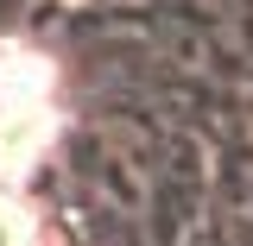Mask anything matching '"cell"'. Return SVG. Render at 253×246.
<instances>
[{
	"label": "cell",
	"instance_id": "1",
	"mask_svg": "<svg viewBox=\"0 0 253 246\" xmlns=\"http://www.w3.org/2000/svg\"><path fill=\"white\" fill-rule=\"evenodd\" d=\"M57 133V101H51V63L32 51L0 57V177H26L38 152Z\"/></svg>",
	"mask_w": 253,
	"mask_h": 246
},
{
	"label": "cell",
	"instance_id": "2",
	"mask_svg": "<svg viewBox=\"0 0 253 246\" xmlns=\"http://www.w3.org/2000/svg\"><path fill=\"white\" fill-rule=\"evenodd\" d=\"M0 246H38V234H32V215L26 202L13 196V189L0 183Z\"/></svg>",
	"mask_w": 253,
	"mask_h": 246
}]
</instances>
